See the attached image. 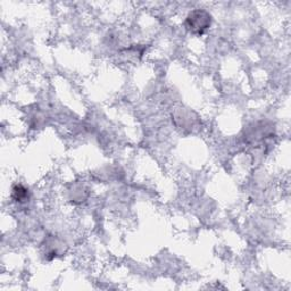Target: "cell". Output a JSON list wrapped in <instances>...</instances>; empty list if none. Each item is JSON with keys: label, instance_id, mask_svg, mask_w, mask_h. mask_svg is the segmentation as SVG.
Listing matches in <instances>:
<instances>
[{"label": "cell", "instance_id": "1", "mask_svg": "<svg viewBox=\"0 0 291 291\" xmlns=\"http://www.w3.org/2000/svg\"><path fill=\"white\" fill-rule=\"evenodd\" d=\"M211 25V16L206 12L203 11H195L190 13V15L187 18V26L190 31L198 35L207 30Z\"/></svg>", "mask_w": 291, "mask_h": 291}, {"label": "cell", "instance_id": "2", "mask_svg": "<svg viewBox=\"0 0 291 291\" xmlns=\"http://www.w3.org/2000/svg\"><path fill=\"white\" fill-rule=\"evenodd\" d=\"M13 198L18 203H24L28 200V190L22 185H16L13 189Z\"/></svg>", "mask_w": 291, "mask_h": 291}]
</instances>
